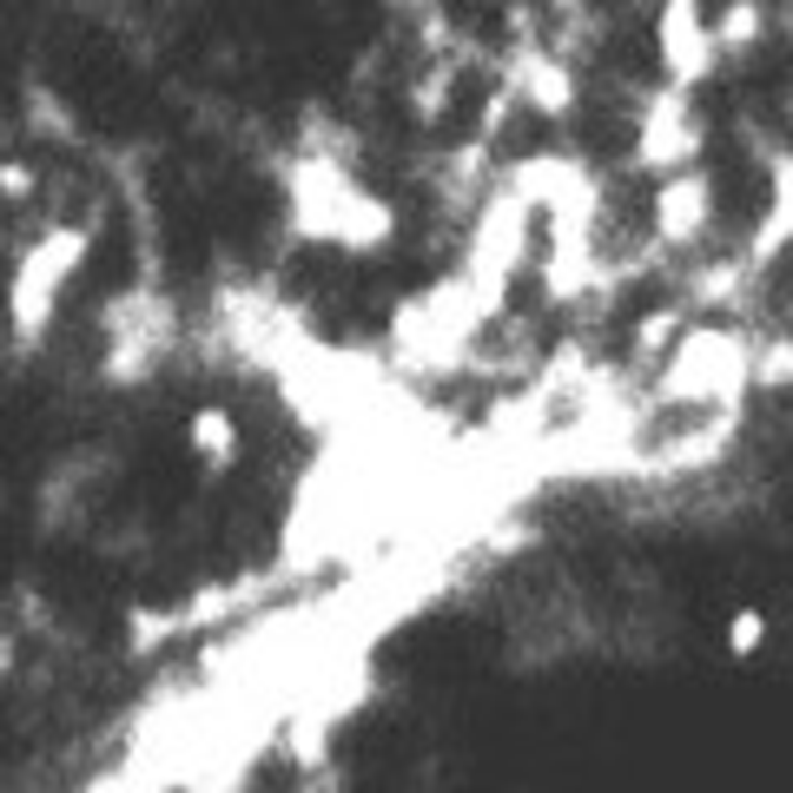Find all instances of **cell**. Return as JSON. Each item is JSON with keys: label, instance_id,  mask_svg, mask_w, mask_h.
<instances>
[{"label": "cell", "instance_id": "obj_1", "mask_svg": "<svg viewBox=\"0 0 793 793\" xmlns=\"http://www.w3.org/2000/svg\"><path fill=\"white\" fill-rule=\"evenodd\" d=\"M760 642H767V615H760V608H741V615L728 621V649H734V655H754Z\"/></svg>", "mask_w": 793, "mask_h": 793}]
</instances>
